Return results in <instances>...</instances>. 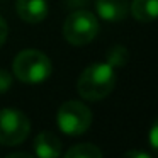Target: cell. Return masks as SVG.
Listing matches in <instances>:
<instances>
[{"label": "cell", "mask_w": 158, "mask_h": 158, "mask_svg": "<svg viewBox=\"0 0 158 158\" xmlns=\"http://www.w3.org/2000/svg\"><path fill=\"white\" fill-rule=\"evenodd\" d=\"M116 85V73L109 63H92L87 66L77 82L78 94L85 100H100L107 97Z\"/></svg>", "instance_id": "obj_1"}, {"label": "cell", "mask_w": 158, "mask_h": 158, "mask_svg": "<svg viewBox=\"0 0 158 158\" xmlns=\"http://www.w3.org/2000/svg\"><path fill=\"white\" fill-rule=\"evenodd\" d=\"M12 72L24 83H41L49 78L53 72L51 60L38 49H24L14 58Z\"/></svg>", "instance_id": "obj_2"}, {"label": "cell", "mask_w": 158, "mask_h": 158, "mask_svg": "<svg viewBox=\"0 0 158 158\" xmlns=\"http://www.w3.org/2000/svg\"><path fill=\"white\" fill-rule=\"evenodd\" d=\"M99 32V21L89 10H75L63 24V36L73 46H83L94 41Z\"/></svg>", "instance_id": "obj_3"}, {"label": "cell", "mask_w": 158, "mask_h": 158, "mask_svg": "<svg viewBox=\"0 0 158 158\" xmlns=\"http://www.w3.org/2000/svg\"><path fill=\"white\" fill-rule=\"evenodd\" d=\"M56 124L68 136H80L92 124V112L85 104L78 100H68L58 109Z\"/></svg>", "instance_id": "obj_4"}, {"label": "cell", "mask_w": 158, "mask_h": 158, "mask_svg": "<svg viewBox=\"0 0 158 158\" xmlns=\"http://www.w3.org/2000/svg\"><path fill=\"white\" fill-rule=\"evenodd\" d=\"M31 131L27 116L17 109L0 110V144L15 146L21 144Z\"/></svg>", "instance_id": "obj_5"}, {"label": "cell", "mask_w": 158, "mask_h": 158, "mask_svg": "<svg viewBox=\"0 0 158 158\" xmlns=\"http://www.w3.org/2000/svg\"><path fill=\"white\" fill-rule=\"evenodd\" d=\"M15 10L24 22L39 24L48 15V2L46 0H17Z\"/></svg>", "instance_id": "obj_6"}, {"label": "cell", "mask_w": 158, "mask_h": 158, "mask_svg": "<svg viewBox=\"0 0 158 158\" xmlns=\"http://www.w3.org/2000/svg\"><path fill=\"white\" fill-rule=\"evenodd\" d=\"M95 10L106 22H119L129 12L127 0H95Z\"/></svg>", "instance_id": "obj_7"}, {"label": "cell", "mask_w": 158, "mask_h": 158, "mask_svg": "<svg viewBox=\"0 0 158 158\" xmlns=\"http://www.w3.org/2000/svg\"><path fill=\"white\" fill-rule=\"evenodd\" d=\"M34 151L41 158H55L61 155V141L56 134L43 131L34 139Z\"/></svg>", "instance_id": "obj_8"}, {"label": "cell", "mask_w": 158, "mask_h": 158, "mask_svg": "<svg viewBox=\"0 0 158 158\" xmlns=\"http://www.w3.org/2000/svg\"><path fill=\"white\" fill-rule=\"evenodd\" d=\"M131 14L139 22H153L158 19V0H133Z\"/></svg>", "instance_id": "obj_9"}, {"label": "cell", "mask_w": 158, "mask_h": 158, "mask_svg": "<svg viewBox=\"0 0 158 158\" xmlns=\"http://www.w3.org/2000/svg\"><path fill=\"white\" fill-rule=\"evenodd\" d=\"M65 156L66 158H97V156H102V151L92 143H80L70 148L65 153Z\"/></svg>", "instance_id": "obj_10"}, {"label": "cell", "mask_w": 158, "mask_h": 158, "mask_svg": "<svg viewBox=\"0 0 158 158\" xmlns=\"http://www.w3.org/2000/svg\"><path fill=\"white\" fill-rule=\"evenodd\" d=\"M107 63H109L112 68L116 66H123L127 63V49L126 46H121V44H116L107 51Z\"/></svg>", "instance_id": "obj_11"}, {"label": "cell", "mask_w": 158, "mask_h": 158, "mask_svg": "<svg viewBox=\"0 0 158 158\" xmlns=\"http://www.w3.org/2000/svg\"><path fill=\"white\" fill-rule=\"evenodd\" d=\"M12 87V73L7 70H0V94H5Z\"/></svg>", "instance_id": "obj_12"}, {"label": "cell", "mask_w": 158, "mask_h": 158, "mask_svg": "<svg viewBox=\"0 0 158 158\" xmlns=\"http://www.w3.org/2000/svg\"><path fill=\"white\" fill-rule=\"evenodd\" d=\"M148 139H150V146L153 148V151L158 155V117L155 119L153 126H151V129H150V136H148Z\"/></svg>", "instance_id": "obj_13"}, {"label": "cell", "mask_w": 158, "mask_h": 158, "mask_svg": "<svg viewBox=\"0 0 158 158\" xmlns=\"http://www.w3.org/2000/svg\"><path fill=\"white\" fill-rule=\"evenodd\" d=\"M7 34H9V27L5 24V21L0 17V48L4 46V43L7 41Z\"/></svg>", "instance_id": "obj_14"}, {"label": "cell", "mask_w": 158, "mask_h": 158, "mask_svg": "<svg viewBox=\"0 0 158 158\" xmlns=\"http://www.w3.org/2000/svg\"><path fill=\"white\" fill-rule=\"evenodd\" d=\"M124 156H127V158H131V156L150 158V153H146V151H138V150H133V151H126V153H124Z\"/></svg>", "instance_id": "obj_15"}, {"label": "cell", "mask_w": 158, "mask_h": 158, "mask_svg": "<svg viewBox=\"0 0 158 158\" xmlns=\"http://www.w3.org/2000/svg\"><path fill=\"white\" fill-rule=\"evenodd\" d=\"M19 156H27V158H31V155H29V153H12V155H9V158H19Z\"/></svg>", "instance_id": "obj_16"}]
</instances>
